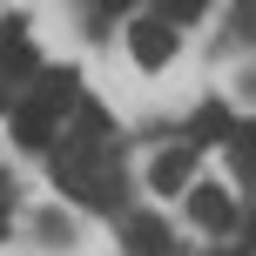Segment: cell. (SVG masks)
Listing matches in <instances>:
<instances>
[{
  "label": "cell",
  "mask_w": 256,
  "mask_h": 256,
  "mask_svg": "<svg viewBox=\"0 0 256 256\" xmlns=\"http://www.w3.org/2000/svg\"><path fill=\"white\" fill-rule=\"evenodd\" d=\"M128 54H135L148 74H155V68H168V61H176V27H168L162 14H142V20L128 27Z\"/></svg>",
  "instance_id": "1"
},
{
  "label": "cell",
  "mask_w": 256,
  "mask_h": 256,
  "mask_svg": "<svg viewBox=\"0 0 256 256\" xmlns=\"http://www.w3.org/2000/svg\"><path fill=\"white\" fill-rule=\"evenodd\" d=\"M189 176H196V148H162V155L148 162V189H155V196L189 189Z\"/></svg>",
  "instance_id": "2"
},
{
  "label": "cell",
  "mask_w": 256,
  "mask_h": 256,
  "mask_svg": "<svg viewBox=\"0 0 256 256\" xmlns=\"http://www.w3.org/2000/svg\"><path fill=\"white\" fill-rule=\"evenodd\" d=\"M189 216L202 222V230H236V202L216 189V182H202V189H189Z\"/></svg>",
  "instance_id": "3"
},
{
  "label": "cell",
  "mask_w": 256,
  "mask_h": 256,
  "mask_svg": "<svg viewBox=\"0 0 256 256\" xmlns=\"http://www.w3.org/2000/svg\"><path fill=\"white\" fill-rule=\"evenodd\" d=\"M40 108H48V115H68V108L81 102V74L74 68H48V74H40V94H34Z\"/></svg>",
  "instance_id": "4"
},
{
  "label": "cell",
  "mask_w": 256,
  "mask_h": 256,
  "mask_svg": "<svg viewBox=\"0 0 256 256\" xmlns=\"http://www.w3.org/2000/svg\"><path fill=\"white\" fill-rule=\"evenodd\" d=\"M54 128H61V115H48L40 102H20V108H14V135H20L27 148H48Z\"/></svg>",
  "instance_id": "5"
},
{
  "label": "cell",
  "mask_w": 256,
  "mask_h": 256,
  "mask_svg": "<svg viewBox=\"0 0 256 256\" xmlns=\"http://www.w3.org/2000/svg\"><path fill=\"white\" fill-rule=\"evenodd\" d=\"M0 68H7V74H40V61H34V40H27L20 27H0Z\"/></svg>",
  "instance_id": "6"
},
{
  "label": "cell",
  "mask_w": 256,
  "mask_h": 256,
  "mask_svg": "<svg viewBox=\"0 0 256 256\" xmlns=\"http://www.w3.org/2000/svg\"><path fill=\"white\" fill-rule=\"evenodd\" d=\"M128 243H135L142 256H168V250H176V236H168L162 216H135V222H128Z\"/></svg>",
  "instance_id": "7"
},
{
  "label": "cell",
  "mask_w": 256,
  "mask_h": 256,
  "mask_svg": "<svg viewBox=\"0 0 256 256\" xmlns=\"http://www.w3.org/2000/svg\"><path fill=\"white\" fill-rule=\"evenodd\" d=\"M222 135H236V122H230V115H222V108H216V102H209V108H202V115H196V142H222Z\"/></svg>",
  "instance_id": "8"
},
{
  "label": "cell",
  "mask_w": 256,
  "mask_h": 256,
  "mask_svg": "<svg viewBox=\"0 0 256 256\" xmlns=\"http://www.w3.org/2000/svg\"><path fill=\"white\" fill-rule=\"evenodd\" d=\"M236 162H243V176L256 182V122H243V128H236Z\"/></svg>",
  "instance_id": "9"
},
{
  "label": "cell",
  "mask_w": 256,
  "mask_h": 256,
  "mask_svg": "<svg viewBox=\"0 0 256 256\" xmlns=\"http://www.w3.org/2000/svg\"><path fill=\"white\" fill-rule=\"evenodd\" d=\"M7 196H14V189H7V176H0V209H7Z\"/></svg>",
  "instance_id": "10"
},
{
  "label": "cell",
  "mask_w": 256,
  "mask_h": 256,
  "mask_svg": "<svg viewBox=\"0 0 256 256\" xmlns=\"http://www.w3.org/2000/svg\"><path fill=\"white\" fill-rule=\"evenodd\" d=\"M0 108H7V94H0Z\"/></svg>",
  "instance_id": "11"
}]
</instances>
